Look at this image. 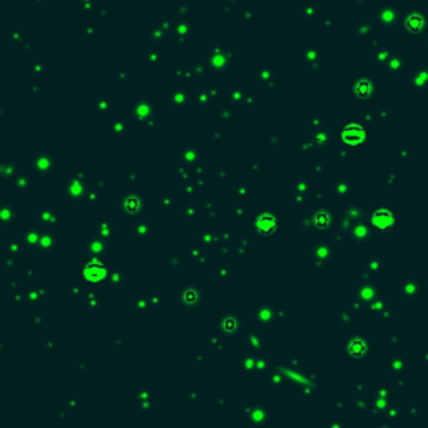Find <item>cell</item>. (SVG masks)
Returning a JSON list of instances; mask_svg holds the SVG:
<instances>
[{
  "mask_svg": "<svg viewBox=\"0 0 428 428\" xmlns=\"http://www.w3.org/2000/svg\"><path fill=\"white\" fill-rule=\"evenodd\" d=\"M423 25V17L420 14H411L408 19H406V29L411 30V32H416V30L421 29Z\"/></svg>",
  "mask_w": 428,
  "mask_h": 428,
  "instance_id": "cell-3",
  "label": "cell"
},
{
  "mask_svg": "<svg viewBox=\"0 0 428 428\" xmlns=\"http://www.w3.org/2000/svg\"><path fill=\"white\" fill-rule=\"evenodd\" d=\"M391 223H393V216H391V212H388V211L375 212V216H373V224H375V226L386 228V226H390Z\"/></svg>",
  "mask_w": 428,
  "mask_h": 428,
  "instance_id": "cell-2",
  "label": "cell"
},
{
  "mask_svg": "<svg viewBox=\"0 0 428 428\" xmlns=\"http://www.w3.org/2000/svg\"><path fill=\"white\" fill-rule=\"evenodd\" d=\"M354 91H356V94L360 97H368L370 94H372V82L363 79L356 82V87H354Z\"/></svg>",
  "mask_w": 428,
  "mask_h": 428,
  "instance_id": "cell-4",
  "label": "cell"
},
{
  "mask_svg": "<svg viewBox=\"0 0 428 428\" xmlns=\"http://www.w3.org/2000/svg\"><path fill=\"white\" fill-rule=\"evenodd\" d=\"M365 137H367V130L363 129V126H360V124H348L341 132L343 142L348 146H353V148L362 144Z\"/></svg>",
  "mask_w": 428,
  "mask_h": 428,
  "instance_id": "cell-1",
  "label": "cell"
}]
</instances>
